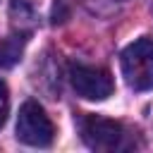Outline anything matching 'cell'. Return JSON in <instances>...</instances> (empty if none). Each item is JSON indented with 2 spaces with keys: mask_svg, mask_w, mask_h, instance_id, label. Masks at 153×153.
<instances>
[{
  "mask_svg": "<svg viewBox=\"0 0 153 153\" xmlns=\"http://www.w3.org/2000/svg\"><path fill=\"white\" fill-rule=\"evenodd\" d=\"M79 131L88 148L93 151H122L129 148V131L115 122L98 115H81L79 117Z\"/></svg>",
  "mask_w": 153,
  "mask_h": 153,
  "instance_id": "cell-1",
  "label": "cell"
},
{
  "mask_svg": "<svg viewBox=\"0 0 153 153\" xmlns=\"http://www.w3.org/2000/svg\"><path fill=\"white\" fill-rule=\"evenodd\" d=\"M122 74L134 91L153 88V41L139 38L122 50Z\"/></svg>",
  "mask_w": 153,
  "mask_h": 153,
  "instance_id": "cell-2",
  "label": "cell"
},
{
  "mask_svg": "<svg viewBox=\"0 0 153 153\" xmlns=\"http://www.w3.org/2000/svg\"><path fill=\"white\" fill-rule=\"evenodd\" d=\"M17 139L26 146H36V148H45L53 143L55 139V127L50 122V117L45 115V110L36 103V100H26L19 108V117H17Z\"/></svg>",
  "mask_w": 153,
  "mask_h": 153,
  "instance_id": "cell-3",
  "label": "cell"
},
{
  "mask_svg": "<svg viewBox=\"0 0 153 153\" xmlns=\"http://www.w3.org/2000/svg\"><path fill=\"white\" fill-rule=\"evenodd\" d=\"M69 81H72V88L76 91V96H81L86 100H105L115 88L108 69L84 65V62L69 65Z\"/></svg>",
  "mask_w": 153,
  "mask_h": 153,
  "instance_id": "cell-4",
  "label": "cell"
},
{
  "mask_svg": "<svg viewBox=\"0 0 153 153\" xmlns=\"http://www.w3.org/2000/svg\"><path fill=\"white\" fill-rule=\"evenodd\" d=\"M24 48V36L12 33V36H0V67H10L19 60Z\"/></svg>",
  "mask_w": 153,
  "mask_h": 153,
  "instance_id": "cell-5",
  "label": "cell"
},
{
  "mask_svg": "<svg viewBox=\"0 0 153 153\" xmlns=\"http://www.w3.org/2000/svg\"><path fill=\"white\" fill-rule=\"evenodd\" d=\"M7 112H10V93H7V86L0 81V127L5 124Z\"/></svg>",
  "mask_w": 153,
  "mask_h": 153,
  "instance_id": "cell-6",
  "label": "cell"
}]
</instances>
